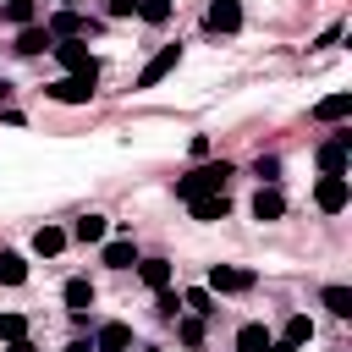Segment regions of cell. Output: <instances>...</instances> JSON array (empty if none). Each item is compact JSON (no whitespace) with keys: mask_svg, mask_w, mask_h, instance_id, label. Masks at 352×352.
Returning <instances> with one entry per match:
<instances>
[{"mask_svg":"<svg viewBox=\"0 0 352 352\" xmlns=\"http://www.w3.org/2000/svg\"><path fill=\"white\" fill-rule=\"evenodd\" d=\"M209 28L214 33H236L242 28V0H209Z\"/></svg>","mask_w":352,"mask_h":352,"instance_id":"8","label":"cell"},{"mask_svg":"<svg viewBox=\"0 0 352 352\" xmlns=\"http://www.w3.org/2000/svg\"><path fill=\"white\" fill-rule=\"evenodd\" d=\"M264 352H297V346H292V341H270Z\"/></svg>","mask_w":352,"mask_h":352,"instance_id":"33","label":"cell"},{"mask_svg":"<svg viewBox=\"0 0 352 352\" xmlns=\"http://www.w3.org/2000/svg\"><path fill=\"white\" fill-rule=\"evenodd\" d=\"M66 308H72V314H88V308H94V286H88L82 275L66 280Z\"/></svg>","mask_w":352,"mask_h":352,"instance_id":"17","label":"cell"},{"mask_svg":"<svg viewBox=\"0 0 352 352\" xmlns=\"http://www.w3.org/2000/svg\"><path fill=\"white\" fill-rule=\"evenodd\" d=\"M176 60H182V44H165V50H154V55L143 60V72H138V88H154V82H165V77L176 72Z\"/></svg>","mask_w":352,"mask_h":352,"instance_id":"4","label":"cell"},{"mask_svg":"<svg viewBox=\"0 0 352 352\" xmlns=\"http://www.w3.org/2000/svg\"><path fill=\"white\" fill-rule=\"evenodd\" d=\"M182 341H187V346H192V341H204V319H198V314H187V319H182Z\"/></svg>","mask_w":352,"mask_h":352,"instance_id":"30","label":"cell"},{"mask_svg":"<svg viewBox=\"0 0 352 352\" xmlns=\"http://www.w3.org/2000/svg\"><path fill=\"white\" fill-rule=\"evenodd\" d=\"M66 352H99V346H94V341H72Z\"/></svg>","mask_w":352,"mask_h":352,"instance_id":"34","label":"cell"},{"mask_svg":"<svg viewBox=\"0 0 352 352\" xmlns=\"http://www.w3.org/2000/svg\"><path fill=\"white\" fill-rule=\"evenodd\" d=\"M0 16H6V22H16V28H28V22H33V0H6V6H0Z\"/></svg>","mask_w":352,"mask_h":352,"instance_id":"25","label":"cell"},{"mask_svg":"<svg viewBox=\"0 0 352 352\" xmlns=\"http://www.w3.org/2000/svg\"><path fill=\"white\" fill-rule=\"evenodd\" d=\"M148 352H160V346H148Z\"/></svg>","mask_w":352,"mask_h":352,"instance_id":"36","label":"cell"},{"mask_svg":"<svg viewBox=\"0 0 352 352\" xmlns=\"http://www.w3.org/2000/svg\"><path fill=\"white\" fill-rule=\"evenodd\" d=\"M314 116H319V121H346V116H352V94H346V88H341V94H324V99L314 104Z\"/></svg>","mask_w":352,"mask_h":352,"instance_id":"13","label":"cell"},{"mask_svg":"<svg viewBox=\"0 0 352 352\" xmlns=\"http://www.w3.org/2000/svg\"><path fill=\"white\" fill-rule=\"evenodd\" d=\"M60 248H66V231H60V226H38V231H33V253H44V258H55Z\"/></svg>","mask_w":352,"mask_h":352,"instance_id":"16","label":"cell"},{"mask_svg":"<svg viewBox=\"0 0 352 352\" xmlns=\"http://www.w3.org/2000/svg\"><path fill=\"white\" fill-rule=\"evenodd\" d=\"M28 280V258L22 253H0V286H22Z\"/></svg>","mask_w":352,"mask_h":352,"instance_id":"18","label":"cell"},{"mask_svg":"<svg viewBox=\"0 0 352 352\" xmlns=\"http://www.w3.org/2000/svg\"><path fill=\"white\" fill-rule=\"evenodd\" d=\"M6 346H11V352H33V341H28V336H16V341H6Z\"/></svg>","mask_w":352,"mask_h":352,"instance_id":"32","label":"cell"},{"mask_svg":"<svg viewBox=\"0 0 352 352\" xmlns=\"http://www.w3.org/2000/svg\"><path fill=\"white\" fill-rule=\"evenodd\" d=\"M94 346H99V352H126V346H132V324H121V319H110V324H99V336H94Z\"/></svg>","mask_w":352,"mask_h":352,"instance_id":"11","label":"cell"},{"mask_svg":"<svg viewBox=\"0 0 352 352\" xmlns=\"http://www.w3.org/2000/svg\"><path fill=\"white\" fill-rule=\"evenodd\" d=\"M253 214H258V220H280V214H286V198H280L275 182H264V187L253 192Z\"/></svg>","mask_w":352,"mask_h":352,"instance_id":"10","label":"cell"},{"mask_svg":"<svg viewBox=\"0 0 352 352\" xmlns=\"http://www.w3.org/2000/svg\"><path fill=\"white\" fill-rule=\"evenodd\" d=\"M110 270H132L138 264V248H132V236H116V242H104V253H99Z\"/></svg>","mask_w":352,"mask_h":352,"instance_id":"15","label":"cell"},{"mask_svg":"<svg viewBox=\"0 0 352 352\" xmlns=\"http://www.w3.org/2000/svg\"><path fill=\"white\" fill-rule=\"evenodd\" d=\"M253 170H258V182H275V176H280V160H275V154H258Z\"/></svg>","mask_w":352,"mask_h":352,"instance_id":"28","label":"cell"},{"mask_svg":"<svg viewBox=\"0 0 352 352\" xmlns=\"http://www.w3.org/2000/svg\"><path fill=\"white\" fill-rule=\"evenodd\" d=\"M104 11H110V16H132V11H138V0H110Z\"/></svg>","mask_w":352,"mask_h":352,"instance_id":"31","label":"cell"},{"mask_svg":"<svg viewBox=\"0 0 352 352\" xmlns=\"http://www.w3.org/2000/svg\"><path fill=\"white\" fill-rule=\"evenodd\" d=\"M72 236H77V242H104V214H77Z\"/></svg>","mask_w":352,"mask_h":352,"instance_id":"19","label":"cell"},{"mask_svg":"<svg viewBox=\"0 0 352 352\" xmlns=\"http://www.w3.org/2000/svg\"><path fill=\"white\" fill-rule=\"evenodd\" d=\"M346 198H352L346 176H319V187H314V204H319L324 214H341V209H346Z\"/></svg>","mask_w":352,"mask_h":352,"instance_id":"5","label":"cell"},{"mask_svg":"<svg viewBox=\"0 0 352 352\" xmlns=\"http://www.w3.org/2000/svg\"><path fill=\"white\" fill-rule=\"evenodd\" d=\"M324 308L346 319V314H352V286H324Z\"/></svg>","mask_w":352,"mask_h":352,"instance_id":"23","label":"cell"},{"mask_svg":"<svg viewBox=\"0 0 352 352\" xmlns=\"http://www.w3.org/2000/svg\"><path fill=\"white\" fill-rule=\"evenodd\" d=\"M50 44H55V38H50V28H33V22H28V28L16 33V44H11V50H16V55H44Z\"/></svg>","mask_w":352,"mask_h":352,"instance_id":"12","label":"cell"},{"mask_svg":"<svg viewBox=\"0 0 352 352\" xmlns=\"http://www.w3.org/2000/svg\"><path fill=\"white\" fill-rule=\"evenodd\" d=\"M138 16L160 28V22H170V0H138Z\"/></svg>","mask_w":352,"mask_h":352,"instance_id":"26","label":"cell"},{"mask_svg":"<svg viewBox=\"0 0 352 352\" xmlns=\"http://www.w3.org/2000/svg\"><path fill=\"white\" fill-rule=\"evenodd\" d=\"M192 204V220H226V192H198V198H187Z\"/></svg>","mask_w":352,"mask_h":352,"instance_id":"14","label":"cell"},{"mask_svg":"<svg viewBox=\"0 0 352 352\" xmlns=\"http://www.w3.org/2000/svg\"><path fill=\"white\" fill-rule=\"evenodd\" d=\"M154 308H160V319H176V314H182V297H176V292H170V286H165V292H160V302H154Z\"/></svg>","mask_w":352,"mask_h":352,"instance_id":"29","label":"cell"},{"mask_svg":"<svg viewBox=\"0 0 352 352\" xmlns=\"http://www.w3.org/2000/svg\"><path fill=\"white\" fill-rule=\"evenodd\" d=\"M264 346H270V330L264 324H242L236 330V352H264Z\"/></svg>","mask_w":352,"mask_h":352,"instance_id":"21","label":"cell"},{"mask_svg":"<svg viewBox=\"0 0 352 352\" xmlns=\"http://www.w3.org/2000/svg\"><path fill=\"white\" fill-rule=\"evenodd\" d=\"M44 28H50V38H82V33H88V22H82L72 6H60V11H55Z\"/></svg>","mask_w":352,"mask_h":352,"instance_id":"9","label":"cell"},{"mask_svg":"<svg viewBox=\"0 0 352 352\" xmlns=\"http://www.w3.org/2000/svg\"><path fill=\"white\" fill-rule=\"evenodd\" d=\"M60 6H72V0H60Z\"/></svg>","mask_w":352,"mask_h":352,"instance_id":"35","label":"cell"},{"mask_svg":"<svg viewBox=\"0 0 352 352\" xmlns=\"http://www.w3.org/2000/svg\"><path fill=\"white\" fill-rule=\"evenodd\" d=\"M16 336H28V319L22 314H0V341H16Z\"/></svg>","mask_w":352,"mask_h":352,"instance_id":"27","label":"cell"},{"mask_svg":"<svg viewBox=\"0 0 352 352\" xmlns=\"http://www.w3.org/2000/svg\"><path fill=\"white\" fill-rule=\"evenodd\" d=\"M346 154H352V132H336V138L319 148V165H324V176H346Z\"/></svg>","mask_w":352,"mask_h":352,"instance_id":"6","label":"cell"},{"mask_svg":"<svg viewBox=\"0 0 352 352\" xmlns=\"http://www.w3.org/2000/svg\"><path fill=\"white\" fill-rule=\"evenodd\" d=\"M248 286H253V270H236V264L209 270V292H248Z\"/></svg>","mask_w":352,"mask_h":352,"instance_id":"7","label":"cell"},{"mask_svg":"<svg viewBox=\"0 0 352 352\" xmlns=\"http://www.w3.org/2000/svg\"><path fill=\"white\" fill-rule=\"evenodd\" d=\"M286 341H292V346L314 341V319H308V314H292V319H286Z\"/></svg>","mask_w":352,"mask_h":352,"instance_id":"24","label":"cell"},{"mask_svg":"<svg viewBox=\"0 0 352 352\" xmlns=\"http://www.w3.org/2000/svg\"><path fill=\"white\" fill-rule=\"evenodd\" d=\"M94 82H99V77H88V72H66V77H55L44 94L60 99V104H88V99H94Z\"/></svg>","mask_w":352,"mask_h":352,"instance_id":"2","label":"cell"},{"mask_svg":"<svg viewBox=\"0 0 352 352\" xmlns=\"http://www.w3.org/2000/svg\"><path fill=\"white\" fill-rule=\"evenodd\" d=\"M50 50H55V60H60L66 72H88V77H99V60L88 55V44H82V38H55Z\"/></svg>","mask_w":352,"mask_h":352,"instance_id":"3","label":"cell"},{"mask_svg":"<svg viewBox=\"0 0 352 352\" xmlns=\"http://www.w3.org/2000/svg\"><path fill=\"white\" fill-rule=\"evenodd\" d=\"M209 302H214V292H209V286H192V292H182V308H187V314H198V319H204V314H214Z\"/></svg>","mask_w":352,"mask_h":352,"instance_id":"22","label":"cell"},{"mask_svg":"<svg viewBox=\"0 0 352 352\" xmlns=\"http://www.w3.org/2000/svg\"><path fill=\"white\" fill-rule=\"evenodd\" d=\"M138 270H143V286H154V292L170 286V264H165V258H143Z\"/></svg>","mask_w":352,"mask_h":352,"instance_id":"20","label":"cell"},{"mask_svg":"<svg viewBox=\"0 0 352 352\" xmlns=\"http://www.w3.org/2000/svg\"><path fill=\"white\" fill-rule=\"evenodd\" d=\"M226 176H231V165H226V160L198 165V170H187V176L176 182V198L187 204V198H198V192H226Z\"/></svg>","mask_w":352,"mask_h":352,"instance_id":"1","label":"cell"}]
</instances>
